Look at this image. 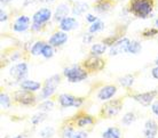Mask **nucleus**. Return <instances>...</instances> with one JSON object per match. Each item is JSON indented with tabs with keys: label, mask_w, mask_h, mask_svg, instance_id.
<instances>
[{
	"label": "nucleus",
	"mask_w": 158,
	"mask_h": 138,
	"mask_svg": "<svg viewBox=\"0 0 158 138\" xmlns=\"http://www.w3.org/2000/svg\"><path fill=\"white\" fill-rule=\"evenodd\" d=\"M155 8V0H130L128 12L138 18L146 20L152 16Z\"/></svg>",
	"instance_id": "obj_1"
},
{
	"label": "nucleus",
	"mask_w": 158,
	"mask_h": 138,
	"mask_svg": "<svg viewBox=\"0 0 158 138\" xmlns=\"http://www.w3.org/2000/svg\"><path fill=\"white\" fill-rule=\"evenodd\" d=\"M64 78L71 83H79L87 79L88 77V72L84 69L83 65H71L68 66L63 70Z\"/></svg>",
	"instance_id": "obj_2"
},
{
	"label": "nucleus",
	"mask_w": 158,
	"mask_h": 138,
	"mask_svg": "<svg viewBox=\"0 0 158 138\" xmlns=\"http://www.w3.org/2000/svg\"><path fill=\"white\" fill-rule=\"evenodd\" d=\"M60 83H61V75L60 74H53L52 77L47 78L45 80V82L43 83V88L40 90L39 98L43 99V101L49 99V97H52L56 91Z\"/></svg>",
	"instance_id": "obj_3"
},
{
	"label": "nucleus",
	"mask_w": 158,
	"mask_h": 138,
	"mask_svg": "<svg viewBox=\"0 0 158 138\" xmlns=\"http://www.w3.org/2000/svg\"><path fill=\"white\" fill-rule=\"evenodd\" d=\"M123 108V99H110L101 108V116L102 118H114L118 114Z\"/></svg>",
	"instance_id": "obj_4"
},
{
	"label": "nucleus",
	"mask_w": 158,
	"mask_h": 138,
	"mask_svg": "<svg viewBox=\"0 0 158 138\" xmlns=\"http://www.w3.org/2000/svg\"><path fill=\"white\" fill-rule=\"evenodd\" d=\"M37 96L35 95V93H31V91L28 90H23V89H20V90L15 91L13 94V101L20 105H23V106H32L37 103Z\"/></svg>",
	"instance_id": "obj_5"
},
{
	"label": "nucleus",
	"mask_w": 158,
	"mask_h": 138,
	"mask_svg": "<svg viewBox=\"0 0 158 138\" xmlns=\"http://www.w3.org/2000/svg\"><path fill=\"white\" fill-rule=\"evenodd\" d=\"M60 106H62L63 108H68V107H75V108H79L85 102V98L83 97H77L71 94H61L57 98Z\"/></svg>",
	"instance_id": "obj_6"
},
{
	"label": "nucleus",
	"mask_w": 158,
	"mask_h": 138,
	"mask_svg": "<svg viewBox=\"0 0 158 138\" xmlns=\"http://www.w3.org/2000/svg\"><path fill=\"white\" fill-rule=\"evenodd\" d=\"M83 66L87 72H98L101 71L106 66V61L100 56L91 55L83 62Z\"/></svg>",
	"instance_id": "obj_7"
},
{
	"label": "nucleus",
	"mask_w": 158,
	"mask_h": 138,
	"mask_svg": "<svg viewBox=\"0 0 158 138\" xmlns=\"http://www.w3.org/2000/svg\"><path fill=\"white\" fill-rule=\"evenodd\" d=\"M157 95H158L157 90H150V91H146V93L133 94L131 97L134 99L135 102H138L140 105H142L143 107H148L152 105V103L155 102Z\"/></svg>",
	"instance_id": "obj_8"
},
{
	"label": "nucleus",
	"mask_w": 158,
	"mask_h": 138,
	"mask_svg": "<svg viewBox=\"0 0 158 138\" xmlns=\"http://www.w3.org/2000/svg\"><path fill=\"white\" fill-rule=\"evenodd\" d=\"M28 73H29V67H28V64L25 63V62H21V63L15 64L9 70V74L12 75L16 81H20V82H22L23 80L27 79Z\"/></svg>",
	"instance_id": "obj_9"
},
{
	"label": "nucleus",
	"mask_w": 158,
	"mask_h": 138,
	"mask_svg": "<svg viewBox=\"0 0 158 138\" xmlns=\"http://www.w3.org/2000/svg\"><path fill=\"white\" fill-rule=\"evenodd\" d=\"M131 40L126 37L124 38H119L118 40H116L114 44L109 47V55L110 56H117L123 53H127L128 49V45H130Z\"/></svg>",
	"instance_id": "obj_10"
},
{
	"label": "nucleus",
	"mask_w": 158,
	"mask_h": 138,
	"mask_svg": "<svg viewBox=\"0 0 158 138\" xmlns=\"http://www.w3.org/2000/svg\"><path fill=\"white\" fill-rule=\"evenodd\" d=\"M53 17V13L49 8L43 7L39 8L33 15H32V23L41 24V25H46V24L52 20Z\"/></svg>",
	"instance_id": "obj_11"
},
{
	"label": "nucleus",
	"mask_w": 158,
	"mask_h": 138,
	"mask_svg": "<svg viewBox=\"0 0 158 138\" xmlns=\"http://www.w3.org/2000/svg\"><path fill=\"white\" fill-rule=\"evenodd\" d=\"M117 90H118V88L116 87L115 85H106L100 88V90L96 94V97L101 102H108L114 98V96L117 94Z\"/></svg>",
	"instance_id": "obj_12"
},
{
	"label": "nucleus",
	"mask_w": 158,
	"mask_h": 138,
	"mask_svg": "<svg viewBox=\"0 0 158 138\" xmlns=\"http://www.w3.org/2000/svg\"><path fill=\"white\" fill-rule=\"evenodd\" d=\"M30 17L27 15H20L16 17L15 22L13 24V31L21 33V32H25L27 30L30 29Z\"/></svg>",
	"instance_id": "obj_13"
},
{
	"label": "nucleus",
	"mask_w": 158,
	"mask_h": 138,
	"mask_svg": "<svg viewBox=\"0 0 158 138\" xmlns=\"http://www.w3.org/2000/svg\"><path fill=\"white\" fill-rule=\"evenodd\" d=\"M68 39H69V36H68L67 32L60 30V31H56L52 34L49 40H48V44L52 45L53 47H62L63 45H65Z\"/></svg>",
	"instance_id": "obj_14"
},
{
	"label": "nucleus",
	"mask_w": 158,
	"mask_h": 138,
	"mask_svg": "<svg viewBox=\"0 0 158 138\" xmlns=\"http://www.w3.org/2000/svg\"><path fill=\"white\" fill-rule=\"evenodd\" d=\"M59 28L61 31L70 32L79 28V22L72 16H68L59 23Z\"/></svg>",
	"instance_id": "obj_15"
},
{
	"label": "nucleus",
	"mask_w": 158,
	"mask_h": 138,
	"mask_svg": "<svg viewBox=\"0 0 158 138\" xmlns=\"http://www.w3.org/2000/svg\"><path fill=\"white\" fill-rule=\"evenodd\" d=\"M73 120H75V122H73L75 127H78V128H80V129L86 128V127H88V126H92L95 121V119L93 115L86 114V113L76 115Z\"/></svg>",
	"instance_id": "obj_16"
},
{
	"label": "nucleus",
	"mask_w": 158,
	"mask_h": 138,
	"mask_svg": "<svg viewBox=\"0 0 158 138\" xmlns=\"http://www.w3.org/2000/svg\"><path fill=\"white\" fill-rule=\"evenodd\" d=\"M158 135V124L152 119H148L144 123V138H156Z\"/></svg>",
	"instance_id": "obj_17"
},
{
	"label": "nucleus",
	"mask_w": 158,
	"mask_h": 138,
	"mask_svg": "<svg viewBox=\"0 0 158 138\" xmlns=\"http://www.w3.org/2000/svg\"><path fill=\"white\" fill-rule=\"evenodd\" d=\"M70 12H71V10H70L69 5L62 2V4H60L59 6L56 7L55 13L53 14V20L55 21V22H59L60 23L63 18H65V17L69 16V13Z\"/></svg>",
	"instance_id": "obj_18"
},
{
	"label": "nucleus",
	"mask_w": 158,
	"mask_h": 138,
	"mask_svg": "<svg viewBox=\"0 0 158 138\" xmlns=\"http://www.w3.org/2000/svg\"><path fill=\"white\" fill-rule=\"evenodd\" d=\"M20 87H21V89H23V90L36 93V91H38V90H41L43 85L40 82H38V81H35V80L25 79V80H23L22 82H20Z\"/></svg>",
	"instance_id": "obj_19"
},
{
	"label": "nucleus",
	"mask_w": 158,
	"mask_h": 138,
	"mask_svg": "<svg viewBox=\"0 0 158 138\" xmlns=\"http://www.w3.org/2000/svg\"><path fill=\"white\" fill-rule=\"evenodd\" d=\"M112 8V0H98L94 6V10L98 13H107Z\"/></svg>",
	"instance_id": "obj_20"
},
{
	"label": "nucleus",
	"mask_w": 158,
	"mask_h": 138,
	"mask_svg": "<svg viewBox=\"0 0 158 138\" xmlns=\"http://www.w3.org/2000/svg\"><path fill=\"white\" fill-rule=\"evenodd\" d=\"M109 49V46L104 44V42H98V44L92 45L91 47V55L94 56H101L106 54Z\"/></svg>",
	"instance_id": "obj_21"
},
{
	"label": "nucleus",
	"mask_w": 158,
	"mask_h": 138,
	"mask_svg": "<svg viewBox=\"0 0 158 138\" xmlns=\"http://www.w3.org/2000/svg\"><path fill=\"white\" fill-rule=\"evenodd\" d=\"M88 5L86 2H83V1H78V2H76L71 8V13L72 15L75 16H80L83 15L84 13H86V10L88 9Z\"/></svg>",
	"instance_id": "obj_22"
},
{
	"label": "nucleus",
	"mask_w": 158,
	"mask_h": 138,
	"mask_svg": "<svg viewBox=\"0 0 158 138\" xmlns=\"http://www.w3.org/2000/svg\"><path fill=\"white\" fill-rule=\"evenodd\" d=\"M102 138H122V131L117 127H109L102 132Z\"/></svg>",
	"instance_id": "obj_23"
},
{
	"label": "nucleus",
	"mask_w": 158,
	"mask_h": 138,
	"mask_svg": "<svg viewBox=\"0 0 158 138\" xmlns=\"http://www.w3.org/2000/svg\"><path fill=\"white\" fill-rule=\"evenodd\" d=\"M118 82H119V85H120L122 87L126 88V89H130V88L134 85L135 78H134V75L126 74V75H124V77H122V78H119Z\"/></svg>",
	"instance_id": "obj_24"
},
{
	"label": "nucleus",
	"mask_w": 158,
	"mask_h": 138,
	"mask_svg": "<svg viewBox=\"0 0 158 138\" xmlns=\"http://www.w3.org/2000/svg\"><path fill=\"white\" fill-rule=\"evenodd\" d=\"M141 50H142V45H141V42L138 41V40H131L127 53L132 54V55H138V54L141 53Z\"/></svg>",
	"instance_id": "obj_25"
},
{
	"label": "nucleus",
	"mask_w": 158,
	"mask_h": 138,
	"mask_svg": "<svg viewBox=\"0 0 158 138\" xmlns=\"http://www.w3.org/2000/svg\"><path fill=\"white\" fill-rule=\"evenodd\" d=\"M45 45H46L45 41H41V40L36 41V42L31 46V48H30V54H31L32 56L41 55V51H43L44 46H45Z\"/></svg>",
	"instance_id": "obj_26"
},
{
	"label": "nucleus",
	"mask_w": 158,
	"mask_h": 138,
	"mask_svg": "<svg viewBox=\"0 0 158 138\" xmlns=\"http://www.w3.org/2000/svg\"><path fill=\"white\" fill-rule=\"evenodd\" d=\"M103 29H104V22L99 18L96 22H94V23H92L91 25H89V28H88V32L92 33V34H96V33L103 31Z\"/></svg>",
	"instance_id": "obj_27"
},
{
	"label": "nucleus",
	"mask_w": 158,
	"mask_h": 138,
	"mask_svg": "<svg viewBox=\"0 0 158 138\" xmlns=\"http://www.w3.org/2000/svg\"><path fill=\"white\" fill-rule=\"evenodd\" d=\"M75 124L73 123H67L64 124L61 131V137L62 138H71L73 131H75Z\"/></svg>",
	"instance_id": "obj_28"
},
{
	"label": "nucleus",
	"mask_w": 158,
	"mask_h": 138,
	"mask_svg": "<svg viewBox=\"0 0 158 138\" xmlns=\"http://www.w3.org/2000/svg\"><path fill=\"white\" fill-rule=\"evenodd\" d=\"M54 108V102L51 101V99H45L43 102L40 103L39 105H38V110L43 111V112H49Z\"/></svg>",
	"instance_id": "obj_29"
},
{
	"label": "nucleus",
	"mask_w": 158,
	"mask_h": 138,
	"mask_svg": "<svg viewBox=\"0 0 158 138\" xmlns=\"http://www.w3.org/2000/svg\"><path fill=\"white\" fill-rule=\"evenodd\" d=\"M0 105L2 108H9L12 106V97L8 94L1 93L0 94Z\"/></svg>",
	"instance_id": "obj_30"
},
{
	"label": "nucleus",
	"mask_w": 158,
	"mask_h": 138,
	"mask_svg": "<svg viewBox=\"0 0 158 138\" xmlns=\"http://www.w3.org/2000/svg\"><path fill=\"white\" fill-rule=\"evenodd\" d=\"M136 120V115L133 112H127L126 114H124V116L122 118V123L124 126H131L133 122H135Z\"/></svg>",
	"instance_id": "obj_31"
},
{
	"label": "nucleus",
	"mask_w": 158,
	"mask_h": 138,
	"mask_svg": "<svg viewBox=\"0 0 158 138\" xmlns=\"http://www.w3.org/2000/svg\"><path fill=\"white\" fill-rule=\"evenodd\" d=\"M54 48H55V47H53L52 45L46 44L45 46H44L43 51H41V56H43V57H45V58H47V59L52 58V57L54 56V54H55Z\"/></svg>",
	"instance_id": "obj_32"
},
{
	"label": "nucleus",
	"mask_w": 158,
	"mask_h": 138,
	"mask_svg": "<svg viewBox=\"0 0 158 138\" xmlns=\"http://www.w3.org/2000/svg\"><path fill=\"white\" fill-rule=\"evenodd\" d=\"M54 134H55V130H54L53 127H45L39 132L41 138H52L54 136Z\"/></svg>",
	"instance_id": "obj_33"
},
{
	"label": "nucleus",
	"mask_w": 158,
	"mask_h": 138,
	"mask_svg": "<svg viewBox=\"0 0 158 138\" xmlns=\"http://www.w3.org/2000/svg\"><path fill=\"white\" fill-rule=\"evenodd\" d=\"M158 34V30L156 28H148L144 29L142 31V37L144 39H149V38H154Z\"/></svg>",
	"instance_id": "obj_34"
},
{
	"label": "nucleus",
	"mask_w": 158,
	"mask_h": 138,
	"mask_svg": "<svg viewBox=\"0 0 158 138\" xmlns=\"http://www.w3.org/2000/svg\"><path fill=\"white\" fill-rule=\"evenodd\" d=\"M46 119V113H37L31 118V123L33 126H38Z\"/></svg>",
	"instance_id": "obj_35"
},
{
	"label": "nucleus",
	"mask_w": 158,
	"mask_h": 138,
	"mask_svg": "<svg viewBox=\"0 0 158 138\" xmlns=\"http://www.w3.org/2000/svg\"><path fill=\"white\" fill-rule=\"evenodd\" d=\"M71 138H88V132L85 130H75Z\"/></svg>",
	"instance_id": "obj_36"
},
{
	"label": "nucleus",
	"mask_w": 158,
	"mask_h": 138,
	"mask_svg": "<svg viewBox=\"0 0 158 138\" xmlns=\"http://www.w3.org/2000/svg\"><path fill=\"white\" fill-rule=\"evenodd\" d=\"M93 39H94V34H92V33H89V32H87V33H85L83 36V44L87 45V44H91L92 41H93Z\"/></svg>",
	"instance_id": "obj_37"
},
{
	"label": "nucleus",
	"mask_w": 158,
	"mask_h": 138,
	"mask_svg": "<svg viewBox=\"0 0 158 138\" xmlns=\"http://www.w3.org/2000/svg\"><path fill=\"white\" fill-rule=\"evenodd\" d=\"M98 20H99V18H98V16L93 15V14H87V15H86V21L89 24L94 23V22H96Z\"/></svg>",
	"instance_id": "obj_38"
},
{
	"label": "nucleus",
	"mask_w": 158,
	"mask_h": 138,
	"mask_svg": "<svg viewBox=\"0 0 158 138\" xmlns=\"http://www.w3.org/2000/svg\"><path fill=\"white\" fill-rule=\"evenodd\" d=\"M7 20H8V14L5 12L4 9H1L0 10V22L5 23V22H7Z\"/></svg>",
	"instance_id": "obj_39"
},
{
	"label": "nucleus",
	"mask_w": 158,
	"mask_h": 138,
	"mask_svg": "<svg viewBox=\"0 0 158 138\" xmlns=\"http://www.w3.org/2000/svg\"><path fill=\"white\" fill-rule=\"evenodd\" d=\"M151 111H152V113L158 118V99L152 103V105H151Z\"/></svg>",
	"instance_id": "obj_40"
},
{
	"label": "nucleus",
	"mask_w": 158,
	"mask_h": 138,
	"mask_svg": "<svg viewBox=\"0 0 158 138\" xmlns=\"http://www.w3.org/2000/svg\"><path fill=\"white\" fill-rule=\"evenodd\" d=\"M151 75H152L154 79L158 80V65H156V66L151 70Z\"/></svg>",
	"instance_id": "obj_41"
},
{
	"label": "nucleus",
	"mask_w": 158,
	"mask_h": 138,
	"mask_svg": "<svg viewBox=\"0 0 158 138\" xmlns=\"http://www.w3.org/2000/svg\"><path fill=\"white\" fill-rule=\"evenodd\" d=\"M10 1H13V0H0V2H1V5H2V6H5V5L9 4Z\"/></svg>",
	"instance_id": "obj_42"
},
{
	"label": "nucleus",
	"mask_w": 158,
	"mask_h": 138,
	"mask_svg": "<svg viewBox=\"0 0 158 138\" xmlns=\"http://www.w3.org/2000/svg\"><path fill=\"white\" fill-rule=\"evenodd\" d=\"M154 26L158 30V18H156V20H155V22H154Z\"/></svg>",
	"instance_id": "obj_43"
},
{
	"label": "nucleus",
	"mask_w": 158,
	"mask_h": 138,
	"mask_svg": "<svg viewBox=\"0 0 158 138\" xmlns=\"http://www.w3.org/2000/svg\"><path fill=\"white\" fill-rule=\"evenodd\" d=\"M13 138H24L23 135H19V136H15V137H13Z\"/></svg>",
	"instance_id": "obj_44"
},
{
	"label": "nucleus",
	"mask_w": 158,
	"mask_h": 138,
	"mask_svg": "<svg viewBox=\"0 0 158 138\" xmlns=\"http://www.w3.org/2000/svg\"><path fill=\"white\" fill-rule=\"evenodd\" d=\"M155 63H156V65H158V57H157V59H156V62H155Z\"/></svg>",
	"instance_id": "obj_45"
},
{
	"label": "nucleus",
	"mask_w": 158,
	"mask_h": 138,
	"mask_svg": "<svg viewBox=\"0 0 158 138\" xmlns=\"http://www.w3.org/2000/svg\"><path fill=\"white\" fill-rule=\"evenodd\" d=\"M112 1H114V0H112Z\"/></svg>",
	"instance_id": "obj_46"
}]
</instances>
